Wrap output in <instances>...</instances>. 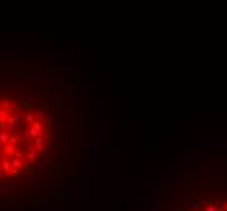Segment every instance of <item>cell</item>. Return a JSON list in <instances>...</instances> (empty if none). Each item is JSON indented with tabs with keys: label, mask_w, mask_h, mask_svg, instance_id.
<instances>
[{
	"label": "cell",
	"mask_w": 227,
	"mask_h": 211,
	"mask_svg": "<svg viewBox=\"0 0 227 211\" xmlns=\"http://www.w3.org/2000/svg\"><path fill=\"white\" fill-rule=\"evenodd\" d=\"M57 117L26 84H0V209L26 206L52 169Z\"/></svg>",
	"instance_id": "1"
}]
</instances>
